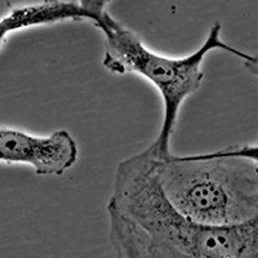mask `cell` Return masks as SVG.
Here are the masks:
<instances>
[{"mask_svg": "<svg viewBox=\"0 0 258 258\" xmlns=\"http://www.w3.org/2000/svg\"><path fill=\"white\" fill-rule=\"evenodd\" d=\"M74 2L91 16V22L94 24L106 12V8L112 0H74Z\"/></svg>", "mask_w": 258, "mask_h": 258, "instance_id": "cell-7", "label": "cell"}, {"mask_svg": "<svg viewBox=\"0 0 258 258\" xmlns=\"http://www.w3.org/2000/svg\"><path fill=\"white\" fill-rule=\"evenodd\" d=\"M149 147L121 160L106 212L121 258H257L258 216L234 225L191 220L170 203Z\"/></svg>", "mask_w": 258, "mask_h": 258, "instance_id": "cell-1", "label": "cell"}, {"mask_svg": "<svg viewBox=\"0 0 258 258\" xmlns=\"http://www.w3.org/2000/svg\"><path fill=\"white\" fill-rule=\"evenodd\" d=\"M211 156H236L252 160L258 164V144L257 145H243V146H230L226 149L216 150L208 153Z\"/></svg>", "mask_w": 258, "mask_h": 258, "instance_id": "cell-6", "label": "cell"}, {"mask_svg": "<svg viewBox=\"0 0 258 258\" xmlns=\"http://www.w3.org/2000/svg\"><path fill=\"white\" fill-rule=\"evenodd\" d=\"M91 21V16L74 0H41L35 4L9 6L0 17V49L11 34L29 27L53 25L64 21Z\"/></svg>", "mask_w": 258, "mask_h": 258, "instance_id": "cell-5", "label": "cell"}, {"mask_svg": "<svg viewBox=\"0 0 258 258\" xmlns=\"http://www.w3.org/2000/svg\"><path fill=\"white\" fill-rule=\"evenodd\" d=\"M155 173L170 203L191 220L223 226L258 216V164L236 156L156 159Z\"/></svg>", "mask_w": 258, "mask_h": 258, "instance_id": "cell-3", "label": "cell"}, {"mask_svg": "<svg viewBox=\"0 0 258 258\" xmlns=\"http://www.w3.org/2000/svg\"><path fill=\"white\" fill-rule=\"evenodd\" d=\"M78 156L77 141L66 129L35 136L0 126V163L30 165L39 176H62L75 165Z\"/></svg>", "mask_w": 258, "mask_h": 258, "instance_id": "cell-4", "label": "cell"}, {"mask_svg": "<svg viewBox=\"0 0 258 258\" xmlns=\"http://www.w3.org/2000/svg\"><path fill=\"white\" fill-rule=\"evenodd\" d=\"M244 66L258 80V54L257 56H250L249 59L244 61Z\"/></svg>", "mask_w": 258, "mask_h": 258, "instance_id": "cell-8", "label": "cell"}, {"mask_svg": "<svg viewBox=\"0 0 258 258\" xmlns=\"http://www.w3.org/2000/svg\"><path fill=\"white\" fill-rule=\"evenodd\" d=\"M105 35L103 68L110 73L124 75L137 74L155 85L163 100V123L160 132L149 149L156 159L170 154V138L174 135L179 109L188 96L202 87L204 80L203 62L212 50H223L243 61L250 54L231 47L221 38L222 25L216 22L202 45L183 57L163 56L150 49L141 36L129 30L106 11L93 24Z\"/></svg>", "mask_w": 258, "mask_h": 258, "instance_id": "cell-2", "label": "cell"}]
</instances>
